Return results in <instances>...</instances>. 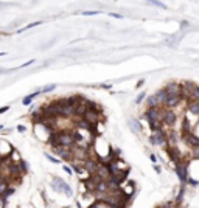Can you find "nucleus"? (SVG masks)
Here are the masks:
<instances>
[{"mask_svg":"<svg viewBox=\"0 0 199 208\" xmlns=\"http://www.w3.org/2000/svg\"><path fill=\"white\" fill-rule=\"evenodd\" d=\"M58 146H62V147H73L76 146V140H75V135H73V130H59L58 132Z\"/></svg>","mask_w":199,"mask_h":208,"instance_id":"f257e3e1","label":"nucleus"},{"mask_svg":"<svg viewBox=\"0 0 199 208\" xmlns=\"http://www.w3.org/2000/svg\"><path fill=\"white\" fill-rule=\"evenodd\" d=\"M176 174L180 180V183H187L188 182V162L187 160H182L179 165H176Z\"/></svg>","mask_w":199,"mask_h":208,"instance_id":"f03ea898","label":"nucleus"},{"mask_svg":"<svg viewBox=\"0 0 199 208\" xmlns=\"http://www.w3.org/2000/svg\"><path fill=\"white\" fill-rule=\"evenodd\" d=\"M149 141H151V145H154V146H167V143H168L167 132H163V130L152 132V135L149 137Z\"/></svg>","mask_w":199,"mask_h":208,"instance_id":"7ed1b4c3","label":"nucleus"},{"mask_svg":"<svg viewBox=\"0 0 199 208\" xmlns=\"http://www.w3.org/2000/svg\"><path fill=\"white\" fill-rule=\"evenodd\" d=\"M176 120H178V117H176L174 110L163 109V113H162V124H163V126H168V128H171V126L176 124Z\"/></svg>","mask_w":199,"mask_h":208,"instance_id":"20e7f679","label":"nucleus"},{"mask_svg":"<svg viewBox=\"0 0 199 208\" xmlns=\"http://www.w3.org/2000/svg\"><path fill=\"white\" fill-rule=\"evenodd\" d=\"M53 187H54V189H58V191H62V193H65L67 196H72V188L69 187L67 183L64 182L62 179H59V177H53Z\"/></svg>","mask_w":199,"mask_h":208,"instance_id":"39448f33","label":"nucleus"},{"mask_svg":"<svg viewBox=\"0 0 199 208\" xmlns=\"http://www.w3.org/2000/svg\"><path fill=\"white\" fill-rule=\"evenodd\" d=\"M82 118H84L87 123H92V124H98L100 121H103V117L100 115V112H97V110H90V109L86 112V115H84Z\"/></svg>","mask_w":199,"mask_h":208,"instance_id":"423d86ee","label":"nucleus"},{"mask_svg":"<svg viewBox=\"0 0 199 208\" xmlns=\"http://www.w3.org/2000/svg\"><path fill=\"white\" fill-rule=\"evenodd\" d=\"M182 101H184V100H182L180 95H168V100H167V103H165L163 109H170V110H173V107H178Z\"/></svg>","mask_w":199,"mask_h":208,"instance_id":"0eeeda50","label":"nucleus"},{"mask_svg":"<svg viewBox=\"0 0 199 208\" xmlns=\"http://www.w3.org/2000/svg\"><path fill=\"white\" fill-rule=\"evenodd\" d=\"M165 92H167L168 95H180V84L176 83V81H171V83H168L167 85L163 87Z\"/></svg>","mask_w":199,"mask_h":208,"instance_id":"6e6552de","label":"nucleus"},{"mask_svg":"<svg viewBox=\"0 0 199 208\" xmlns=\"http://www.w3.org/2000/svg\"><path fill=\"white\" fill-rule=\"evenodd\" d=\"M84 101L86 100H82L79 95H72L69 98H64V104H67V106H70V107H76L78 104L84 103Z\"/></svg>","mask_w":199,"mask_h":208,"instance_id":"1a4fd4ad","label":"nucleus"},{"mask_svg":"<svg viewBox=\"0 0 199 208\" xmlns=\"http://www.w3.org/2000/svg\"><path fill=\"white\" fill-rule=\"evenodd\" d=\"M154 95H156V98H157L159 107H165V103H167V100H168V93L165 92V89H162V90H157Z\"/></svg>","mask_w":199,"mask_h":208,"instance_id":"9d476101","label":"nucleus"},{"mask_svg":"<svg viewBox=\"0 0 199 208\" xmlns=\"http://www.w3.org/2000/svg\"><path fill=\"white\" fill-rule=\"evenodd\" d=\"M187 112L193 113L195 117H199V101H188L187 103Z\"/></svg>","mask_w":199,"mask_h":208,"instance_id":"9b49d317","label":"nucleus"},{"mask_svg":"<svg viewBox=\"0 0 199 208\" xmlns=\"http://www.w3.org/2000/svg\"><path fill=\"white\" fill-rule=\"evenodd\" d=\"M11 180H13V177H9V176H0V196L8 189V183Z\"/></svg>","mask_w":199,"mask_h":208,"instance_id":"f8f14e48","label":"nucleus"},{"mask_svg":"<svg viewBox=\"0 0 199 208\" xmlns=\"http://www.w3.org/2000/svg\"><path fill=\"white\" fill-rule=\"evenodd\" d=\"M89 110V107H87V104H86V101L84 103H81V104H78V106L75 107V117H84L86 115V112Z\"/></svg>","mask_w":199,"mask_h":208,"instance_id":"ddd939ff","label":"nucleus"},{"mask_svg":"<svg viewBox=\"0 0 199 208\" xmlns=\"http://www.w3.org/2000/svg\"><path fill=\"white\" fill-rule=\"evenodd\" d=\"M41 93H42V90H41V89H37L36 92H33L31 95H28L26 98H24V100H22V103H24V106H28V104H31V101L34 100V98H36L37 95H41Z\"/></svg>","mask_w":199,"mask_h":208,"instance_id":"4468645a","label":"nucleus"},{"mask_svg":"<svg viewBox=\"0 0 199 208\" xmlns=\"http://www.w3.org/2000/svg\"><path fill=\"white\" fill-rule=\"evenodd\" d=\"M58 132H59V130H56V132H50V137L47 140V143L50 146H53V147L58 146Z\"/></svg>","mask_w":199,"mask_h":208,"instance_id":"2eb2a0df","label":"nucleus"},{"mask_svg":"<svg viewBox=\"0 0 199 208\" xmlns=\"http://www.w3.org/2000/svg\"><path fill=\"white\" fill-rule=\"evenodd\" d=\"M146 104H148V109H151V107H159V103H157V98H156V95L148 96Z\"/></svg>","mask_w":199,"mask_h":208,"instance_id":"dca6fc26","label":"nucleus"},{"mask_svg":"<svg viewBox=\"0 0 199 208\" xmlns=\"http://www.w3.org/2000/svg\"><path fill=\"white\" fill-rule=\"evenodd\" d=\"M129 128L134 130V132H140V124H139V121H137V120H134V118L129 120Z\"/></svg>","mask_w":199,"mask_h":208,"instance_id":"f3484780","label":"nucleus"},{"mask_svg":"<svg viewBox=\"0 0 199 208\" xmlns=\"http://www.w3.org/2000/svg\"><path fill=\"white\" fill-rule=\"evenodd\" d=\"M11 194H14V188H8V189L5 191V193H3L2 196H0V197H2V200L5 202V199H6V197H9Z\"/></svg>","mask_w":199,"mask_h":208,"instance_id":"a211bd4d","label":"nucleus"},{"mask_svg":"<svg viewBox=\"0 0 199 208\" xmlns=\"http://www.w3.org/2000/svg\"><path fill=\"white\" fill-rule=\"evenodd\" d=\"M36 25H41V22L37 20V22H33V24H30V25H26L25 28H22V30H19V33H24L25 30H30V28H33V26H36Z\"/></svg>","mask_w":199,"mask_h":208,"instance_id":"6ab92c4d","label":"nucleus"},{"mask_svg":"<svg viewBox=\"0 0 199 208\" xmlns=\"http://www.w3.org/2000/svg\"><path fill=\"white\" fill-rule=\"evenodd\" d=\"M54 87H56V85H54V84H50V85H45V87H42V93H47V92H52V90H54Z\"/></svg>","mask_w":199,"mask_h":208,"instance_id":"aec40b11","label":"nucleus"},{"mask_svg":"<svg viewBox=\"0 0 199 208\" xmlns=\"http://www.w3.org/2000/svg\"><path fill=\"white\" fill-rule=\"evenodd\" d=\"M145 95H146V93H145V92H143V93H140L139 96H137V100H135V103H137V104H140V103H142L143 100H145Z\"/></svg>","mask_w":199,"mask_h":208,"instance_id":"412c9836","label":"nucleus"},{"mask_svg":"<svg viewBox=\"0 0 199 208\" xmlns=\"http://www.w3.org/2000/svg\"><path fill=\"white\" fill-rule=\"evenodd\" d=\"M19 165H20V168H22V172H26V171H28V165H26L25 162H20Z\"/></svg>","mask_w":199,"mask_h":208,"instance_id":"4be33fe9","label":"nucleus"},{"mask_svg":"<svg viewBox=\"0 0 199 208\" xmlns=\"http://www.w3.org/2000/svg\"><path fill=\"white\" fill-rule=\"evenodd\" d=\"M81 14L82 16H95V14H98V11H82Z\"/></svg>","mask_w":199,"mask_h":208,"instance_id":"5701e85b","label":"nucleus"},{"mask_svg":"<svg viewBox=\"0 0 199 208\" xmlns=\"http://www.w3.org/2000/svg\"><path fill=\"white\" fill-rule=\"evenodd\" d=\"M45 157H47V160H50V162H52V163H59V160H58V158H54V157H52V155H50V154H45Z\"/></svg>","mask_w":199,"mask_h":208,"instance_id":"b1692460","label":"nucleus"},{"mask_svg":"<svg viewBox=\"0 0 199 208\" xmlns=\"http://www.w3.org/2000/svg\"><path fill=\"white\" fill-rule=\"evenodd\" d=\"M163 208H179V207H178V204H176V202H170V204L163 205Z\"/></svg>","mask_w":199,"mask_h":208,"instance_id":"393cba45","label":"nucleus"},{"mask_svg":"<svg viewBox=\"0 0 199 208\" xmlns=\"http://www.w3.org/2000/svg\"><path fill=\"white\" fill-rule=\"evenodd\" d=\"M151 5H156V6H160V8H167L162 2H151Z\"/></svg>","mask_w":199,"mask_h":208,"instance_id":"a878e982","label":"nucleus"},{"mask_svg":"<svg viewBox=\"0 0 199 208\" xmlns=\"http://www.w3.org/2000/svg\"><path fill=\"white\" fill-rule=\"evenodd\" d=\"M8 110H9V106H5V107L0 109V113H5V112H8Z\"/></svg>","mask_w":199,"mask_h":208,"instance_id":"bb28decb","label":"nucleus"},{"mask_svg":"<svg viewBox=\"0 0 199 208\" xmlns=\"http://www.w3.org/2000/svg\"><path fill=\"white\" fill-rule=\"evenodd\" d=\"M149 158H151V162H152V163H156V162H157V157L154 155V154H151V155H149Z\"/></svg>","mask_w":199,"mask_h":208,"instance_id":"cd10ccee","label":"nucleus"},{"mask_svg":"<svg viewBox=\"0 0 199 208\" xmlns=\"http://www.w3.org/2000/svg\"><path fill=\"white\" fill-rule=\"evenodd\" d=\"M17 130H20V132H24V130H25V126H24V124H19V126H17Z\"/></svg>","mask_w":199,"mask_h":208,"instance_id":"c85d7f7f","label":"nucleus"},{"mask_svg":"<svg viewBox=\"0 0 199 208\" xmlns=\"http://www.w3.org/2000/svg\"><path fill=\"white\" fill-rule=\"evenodd\" d=\"M64 171L67 172V174H72V169H70V166H64Z\"/></svg>","mask_w":199,"mask_h":208,"instance_id":"c756f323","label":"nucleus"},{"mask_svg":"<svg viewBox=\"0 0 199 208\" xmlns=\"http://www.w3.org/2000/svg\"><path fill=\"white\" fill-rule=\"evenodd\" d=\"M110 16H112V17H117V19H121V16L120 14H115V13H110Z\"/></svg>","mask_w":199,"mask_h":208,"instance_id":"7c9ffc66","label":"nucleus"},{"mask_svg":"<svg viewBox=\"0 0 199 208\" xmlns=\"http://www.w3.org/2000/svg\"><path fill=\"white\" fill-rule=\"evenodd\" d=\"M143 83H145L143 79H142V81H139V83H137V87H142V85H143Z\"/></svg>","mask_w":199,"mask_h":208,"instance_id":"2f4dec72","label":"nucleus"},{"mask_svg":"<svg viewBox=\"0 0 199 208\" xmlns=\"http://www.w3.org/2000/svg\"><path fill=\"white\" fill-rule=\"evenodd\" d=\"M3 163H5V160H3V157H2V155H0V166H2V165H3Z\"/></svg>","mask_w":199,"mask_h":208,"instance_id":"473e14b6","label":"nucleus"},{"mask_svg":"<svg viewBox=\"0 0 199 208\" xmlns=\"http://www.w3.org/2000/svg\"><path fill=\"white\" fill-rule=\"evenodd\" d=\"M5 54H6V53H0V56H5Z\"/></svg>","mask_w":199,"mask_h":208,"instance_id":"72a5a7b5","label":"nucleus"},{"mask_svg":"<svg viewBox=\"0 0 199 208\" xmlns=\"http://www.w3.org/2000/svg\"><path fill=\"white\" fill-rule=\"evenodd\" d=\"M2 129H3V126H2V124H0V130H2Z\"/></svg>","mask_w":199,"mask_h":208,"instance_id":"f704fd0d","label":"nucleus"}]
</instances>
